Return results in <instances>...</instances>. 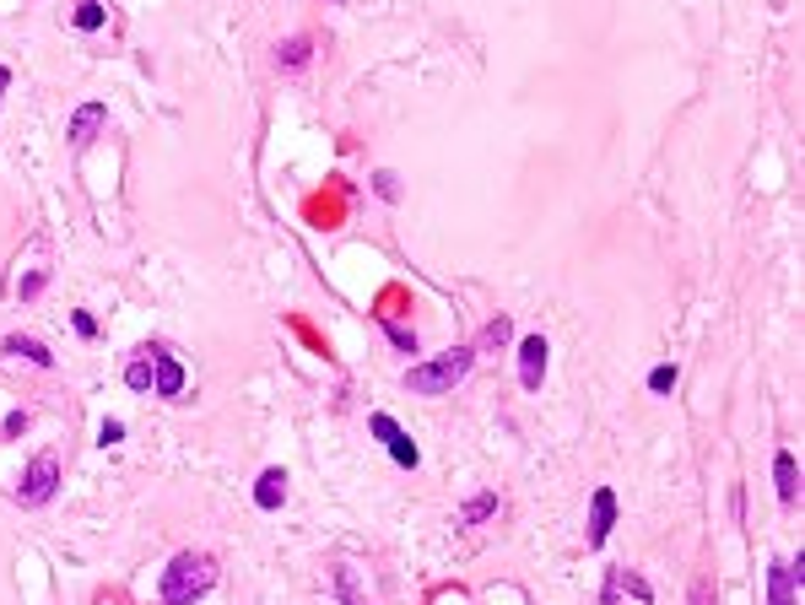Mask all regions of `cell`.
<instances>
[{
	"label": "cell",
	"mask_w": 805,
	"mask_h": 605,
	"mask_svg": "<svg viewBox=\"0 0 805 605\" xmlns=\"http://www.w3.org/2000/svg\"><path fill=\"white\" fill-rule=\"evenodd\" d=\"M211 589H217V557H206V551H179L163 568L157 595H163V605H195V600H206Z\"/></svg>",
	"instance_id": "obj_1"
},
{
	"label": "cell",
	"mask_w": 805,
	"mask_h": 605,
	"mask_svg": "<svg viewBox=\"0 0 805 605\" xmlns=\"http://www.w3.org/2000/svg\"><path fill=\"white\" fill-rule=\"evenodd\" d=\"M471 368H476V346H454V352H438L433 362H417L406 373V389H417V395H449L454 384H465Z\"/></svg>",
	"instance_id": "obj_2"
},
{
	"label": "cell",
	"mask_w": 805,
	"mask_h": 605,
	"mask_svg": "<svg viewBox=\"0 0 805 605\" xmlns=\"http://www.w3.org/2000/svg\"><path fill=\"white\" fill-rule=\"evenodd\" d=\"M55 492H60V460L55 454H33L28 470H22V481H17V503L22 508H44Z\"/></svg>",
	"instance_id": "obj_3"
},
{
	"label": "cell",
	"mask_w": 805,
	"mask_h": 605,
	"mask_svg": "<svg viewBox=\"0 0 805 605\" xmlns=\"http://www.w3.org/2000/svg\"><path fill=\"white\" fill-rule=\"evenodd\" d=\"M146 357H152V389H157L163 400H173V406H179V400H184V362L173 357L163 341L146 346Z\"/></svg>",
	"instance_id": "obj_4"
},
{
	"label": "cell",
	"mask_w": 805,
	"mask_h": 605,
	"mask_svg": "<svg viewBox=\"0 0 805 605\" xmlns=\"http://www.w3.org/2000/svg\"><path fill=\"white\" fill-rule=\"evenodd\" d=\"M800 584H805V562L795 557L768 562V605H800Z\"/></svg>",
	"instance_id": "obj_5"
},
{
	"label": "cell",
	"mask_w": 805,
	"mask_h": 605,
	"mask_svg": "<svg viewBox=\"0 0 805 605\" xmlns=\"http://www.w3.org/2000/svg\"><path fill=\"white\" fill-rule=\"evenodd\" d=\"M546 362H552V341H546L541 330L525 335V341H519V384H525V389H541L546 384Z\"/></svg>",
	"instance_id": "obj_6"
},
{
	"label": "cell",
	"mask_w": 805,
	"mask_h": 605,
	"mask_svg": "<svg viewBox=\"0 0 805 605\" xmlns=\"http://www.w3.org/2000/svg\"><path fill=\"white\" fill-rule=\"evenodd\" d=\"M616 530V492L611 487H595V497H589V546H606Z\"/></svg>",
	"instance_id": "obj_7"
},
{
	"label": "cell",
	"mask_w": 805,
	"mask_h": 605,
	"mask_svg": "<svg viewBox=\"0 0 805 605\" xmlns=\"http://www.w3.org/2000/svg\"><path fill=\"white\" fill-rule=\"evenodd\" d=\"M109 125V103H82V109L71 114V146L82 152V146H92V136Z\"/></svg>",
	"instance_id": "obj_8"
},
{
	"label": "cell",
	"mask_w": 805,
	"mask_h": 605,
	"mask_svg": "<svg viewBox=\"0 0 805 605\" xmlns=\"http://www.w3.org/2000/svg\"><path fill=\"white\" fill-rule=\"evenodd\" d=\"M281 503H287V470H281V465H271V470H260V481H254V508L276 514Z\"/></svg>",
	"instance_id": "obj_9"
},
{
	"label": "cell",
	"mask_w": 805,
	"mask_h": 605,
	"mask_svg": "<svg viewBox=\"0 0 805 605\" xmlns=\"http://www.w3.org/2000/svg\"><path fill=\"white\" fill-rule=\"evenodd\" d=\"M773 487H778V503L795 508V497H800V465H795V454H789V449L773 454Z\"/></svg>",
	"instance_id": "obj_10"
},
{
	"label": "cell",
	"mask_w": 805,
	"mask_h": 605,
	"mask_svg": "<svg viewBox=\"0 0 805 605\" xmlns=\"http://www.w3.org/2000/svg\"><path fill=\"white\" fill-rule=\"evenodd\" d=\"M0 352H6V357H28L33 368H55V352H49L44 341H33V335H6Z\"/></svg>",
	"instance_id": "obj_11"
},
{
	"label": "cell",
	"mask_w": 805,
	"mask_h": 605,
	"mask_svg": "<svg viewBox=\"0 0 805 605\" xmlns=\"http://www.w3.org/2000/svg\"><path fill=\"white\" fill-rule=\"evenodd\" d=\"M308 60H314V44H308V38H287V44L276 49V65H281V71H303Z\"/></svg>",
	"instance_id": "obj_12"
},
{
	"label": "cell",
	"mask_w": 805,
	"mask_h": 605,
	"mask_svg": "<svg viewBox=\"0 0 805 605\" xmlns=\"http://www.w3.org/2000/svg\"><path fill=\"white\" fill-rule=\"evenodd\" d=\"M508 341H514V319H508V314H498L487 330H481V346H476V352H503Z\"/></svg>",
	"instance_id": "obj_13"
},
{
	"label": "cell",
	"mask_w": 805,
	"mask_h": 605,
	"mask_svg": "<svg viewBox=\"0 0 805 605\" xmlns=\"http://www.w3.org/2000/svg\"><path fill=\"white\" fill-rule=\"evenodd\" d=\"M384 449H389V460H395L400 470H417V465H422V449H417V443H411L406 433H395V438L384 443Z\"/></svg>",
	"instance_id": "obj_14"
},
{
	"label": "cell",
	"mask_w": 805,
	"mask_h": 605,
	"mask_svg": "<svg viewBox=\"0 0 805 605\" xmlns=\"http://www.w3.org/2000/svg\"><path fill=\"white\" fill-rule=\"evenodd\" d=\"M71 22H76V33H98L103 22H109V11H103V0H82Z\"/></svg>",
	"instance_id": "obj_15"
},
{
	"label": "cell",
	"mask_w": 805,
	"mask_h": 605,
	"mask_svg": "<svg viewBox=\"0 0 805 605\" xmlns=\"http://www.w3.org/2000/svg\"><path fill=\"white\" fill-rule=\"evenodd\" d=\"M487 514H498V497H492V492H481V497H471V503L460 508V524L471 530V524H487Z\"/></svg>",
	"instance_id": "obj_16"
},
{
	"label": "cell",
	"mask_w": 805,
	"mask_h": 605,
	"mask_svg": "<svg viewBox=\"0 0 805 605\" xmlns=\"http://www.w3.org/2000/svg\"><path fill=\"white\" fill-rule=\"evenodd\" d=\"M125 384L136 389V395H152V357H130V368H125Z\"/></svg>",
	"instance_id": "obj_17"
},
{
	"label": "cell",
	"mask_w": 805,
	"mask_h": 605,
	"mask_svg": "<svg viewBox=\"0 0 805 605\" xmlns=\"http://www.w3.org/2000/svg\"><path fill=\"white\" fill-rule=\"evenodd\" d=\"M335 589H341L346 605H368V600H362V589L352 584V568H346V562H335Z\"/></svg>",
	"instance_id": "obj_18"
},
{
	"label": "cell",
	"mask_w": 805,
	"mask_h": 605,
	"mask_svg": "<svg viewBox=\"0 0 805 605\" xmlns=\"http://www.w3.org/2000/svg\"><path fill=\"white\" fill-rule=\"evenodd\" d=\"M368 433L379 438V443H389V438L400 433V422H395V416H389V411H373V416H368Z\"/></svg>",
	"instance_id": "obj_19"
},
{
	"label": "cell",
	"mask_w": 805,
	"mask_h": 605,
	"mask_svg": "<svg viewBox=\"0 0 805 605\" xmlns=\"http://www.w3.org/2000/svg\"><path fill=\"white\" fill-rule=\"evenodd\" d=\"M384 335H389V341H395V352L417 357V330H406V325H384Z\"/></svg>",
	"instance_id": "obj_20"
},
{
	"label": "cell",
	"mask_w": 805,
	"mask_h": 605,
	"mask_svg": "<svg viewBox=\"0 0 805 605\" xmlns=\"http://www.w3.org/2000/svg\"><path fill=\"white\" fill-rule=\"evenodd\" d=\"M44 287H49V271H33V276H22V281H17V298H22V303H33Z\"/></svg>",
	"instance_id": "obj_21"
},
{
	"label": "cell",
	"mask_w": 805,
	"mask_h": 605,
	"mask_svg": "<svg viewBox=\"0 0 805 605\" xmlns=\"http://www.w3.org/2000/svg\"><path fill=\"white\" fill-rule=\"evenodd\" d=\"M649 389H654V395H670V389H676V368H670V362H660V368L649 373Z\"/></svg>",
	"instance_id": "obj_22"
},
{
	"label": "cell",
	"mask_w": 805,
	"mask_h": 605,
	"mask_svg": "<svg viewBox=\"0 0 805 605\" xmlns=\"http://www.w3.org/2000/svg\"><path fill=\"white\" fill-rule=\"evenodd\" d=\"M373 190H379V200H400V179H395V173H373Z\"/></svg>",
	"instance_id": "obj_23"
},
{
	"label": "cell",
	"mask_w": 805,
	"mask_h": 605,
	"mask_svg": "<svg viewBox=\"0 0 805 605\" xmlns=\"http://www.w3.org/2000/svg\"><path fill=\"white\" fill-rule=\"evenodd\" d=\"M98 443H103V449H114V443H125V422H114V416H109V422L98 427Z\"/></svg>",
	"instance_id": "obj_24"
},
{
	"label": "cell",
	"mask_w": 805,
	"mask_h": 605,
	"mask_svg": "<svg viewBox=\"0 0 805 605\" xmlns=\"http://www.w3.org/2000/svg\"><path fill=\"white\" fill-rule=\"evenodd\" d=\"M71 325H76V335H87V341L98 335V319H92L87 308H76V314H71Z\"/></svg>",
	"instance_id": "obj_25"
},
{
	"label": "cell",
	"mask_w": 805,
	"mask_h": 605,
	"mask_svg": "<svg viewBox=\"0 0 805 605\" xmlns=\"http://www.w3.org/2000/svg\"><path fill=\"white\" fill-rule=\"evenodd\" d=\"M28 422H33L28 411H11V416H6V438H22V433H28Z\"/></svg>",
	"instance_id": "obj_26"
},
{
	"label": "cell",
	"mask_w": 805,
	"mask_h": 605,
	"mask_svg": "<svg viewBox=\"0 0 805 605\" xmlns=\"http://www.w3.org/2000/svg\"><path fill=\"white\" fill-rule=\"evenodd\" d=\"M708 595H714V589H708V578H697V584H692V605H708Z\"/></svg>",
	"instance_id": "obj_27"
},
{
	"label": "cell",
	"mask_w": 805,
	"mask_h": 605,
	"mask_svg": "<svg viewBox=\"0 0 805 605\" xmlns=\"http://www.w3.org/2000/svg\"><path fill=\"white\" fill-rule=\"evenodd\" d=\"M6 87H11V71H6V65H0V98H6Z\"/></svg>",
	"instance_id": "obj_28"
}]
</instances>
